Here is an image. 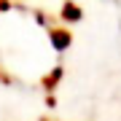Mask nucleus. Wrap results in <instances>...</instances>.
Segmentation results:
<instances>
[{
	"instance_id": "nucleus-6",
	"label": "nucleus",
	"mask_w": 121,
	"mask_h": 121,
	"mask_svg": "<svg viewBox=\"0 0 121 121\" xmlns=\"http://www.w3.org/2000/svg\"><path fill=\"white\" fill-rule=\"evenodd\" d=\"M0 81H5V75H3V70H0Z\"/></svg>"
},
{
	"instance_id": "nucleus-3",
	"label": "nucleus",
	"mask_w": 121,
	"mask_h": 121,
	"mask_svg": "<svg viewBox=\"0 0 121 121\" xmlns=\"http://www.w3.org/2000/svg\"><path fill=\"white\" fill-rule=\"evenodd\" d=\"M81 8H78L75 3H65L62 5V19H65V22H70V24H75V22H81Z\"/></svg>"
},
{
	"instance_id": "nucleus-1",
	"label": "nucleus",
	"mask_w": 121,
	"mask_h": 121,
	"mask_svg": "<svg viewBox=\"0 0 121 121\" xmlns=\"http://www.w3.org/2000/svg\"><path fill=\"white\" fill-rule=\"evenodd\" d=\"M48 43L56 54H65L70 46H73V32L65 30V27H51L48 30Z\"/></svg>"
},
{
	"instance_id": "nucleus-5",
	"label": "nucleus",
	"mask_w": 121,
	"mask_h": 121,
	"mask_svg": "<svg viewBox=\"0 0 121 121\" xmlns=\"http://www.w3.org/2000/svg\"><path fill=\"white\" fill-rule=\"evenodd\" d=\"M8 8H11V5L5 3V0H0V11H8Z\"/></svg>"
},
{
	"instance_id": "nucleus-2",
	"label": "nucleus",
	"mask_w": 121,
	"mask_h": 121,
	"mask_svg": "<svg viewBox=\"0 0 121 121\" xmlns=\"http://www.w3.org/2000/svg\"><path fill=\"white\" fill-rule=\"evenodd\" d=\"M62 78H65V67H54L51 73L46 75V81H43V89L48 91V94H54V89L62 83Z\"/></svg>"
},
{
	"instance_id": "nucleus-4",
	"label": "nucleus",
	"mask_w": 121,
	"mask_h": 121,
	"mask_svg": "<svg viewBox=\"0 0 121 121\" xmlns=\"http://www.w3.org/2000/svg\"><path fill=\"white\" fill-rule=\"evenodd\" d=\"M35 22H38V24H43V27H48V19L43 16V13H35Z\"/></svg>"
}]
</instances>
